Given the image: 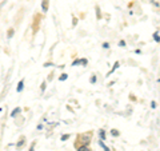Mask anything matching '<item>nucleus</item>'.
<instances>
[{"label": "nucleus", "instance_id": "nucleus-1", "mask_svg": "<svg viewBox=\"0 0 160 151\" xmlns=\"http://www.w3.org/2000/svg\"><path fill=\"white\" fill-rule=\"evenodd\" d=\"M23 84H24V82H23V80H20L19 86H18V91H22V90H23Z\"/></svg>", "mask_w": 160, "mask_h": 151}, {"label": "nucleus", "instance_id": "nucleus-2", "mask_svg": "<svg viewBox=\"0 0 160 151\" xmlns=\"http://www.w3.org/2000/svg\"><path fill=\"white\" fill-rule=\"evenodd\" d=\"M47 3H48V0H44L43 2V11H47Z\"/></svg>", "mask_w": 160, "mask_h": 151}, {"label": "nucleus", "instance_id": "nucleus-3", "mask_svg": "<svg viewBox=\"0 0 160 151\" xmlns=\"http://www.w3.org/2000/svg\"><path fill=\"white\" fill-rule=\"evenodd\" d=\"M153 39L156 40V42H159V32H155L153 34Z\"/></svg>", "mask_w": 160, "mask_h": 151}, {"label": "nucleus", "instance_id": "nucleus-4", "mask_svg": "<svg viewBox=\"0 0 160 151\" xmlns=\"http://www.w3.org/2000/svg\"><path fill=\"white\" fill-rule=\"evenodd\" d=\"M79 151H89V150H88L87 147H80V148H79Z\"/></svg>", "mask_w": 160, "mask_h": 151}, {"label": "nucleus", "instance_id": "nucleus-5", "mask_svg": "<svg viewBox=\"0 0 160 151\" xmlns=\"http://www.w3.org/2000/svg\"><path fill=\"white\" fill-rule=\"evenodd\" d=\"M60 79H62V80H66V79H67V75H66V74L62 75V78H60Z\"/></svg>", "mask_w": 160, "mask_h": 151}, {"label": "nucleus", "instance_id": "nucleus-6", "mask_svg": "<svg viewBox=\"0 0 160 151\" xmlns=\"http://www.w3.org/2000/svg\"><path fill=\"white\" fill-rule=\"evenodd\" d=\"M18 112H19V110H15V111H13V112H12V114H11V115H12V117H15V115H16V114H18Z\"/></svg>", "mask_w": 160, "mask_h": 151}, {"label": "nucleus", "instance_id": "nucleus-7", "mask_svg": "<svg viewBox=\"0 0 160 151\" xmlns=\"http://www.w3.org/2000/svg\"><path fill=\"white\" fill-rule=\"evenodd\" d=\"M68 137H69V135H63V138H62V139H63V140H66Z\"/></svg>", "mask_w": 160, "mask_h": 151}]
</instances>
